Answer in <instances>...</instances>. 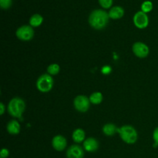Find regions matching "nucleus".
I'll return each instance as SVG.
<instances>
[{"instance_id":"nucleus-24","label":"nucleus","mask_w":158,"mask_h":158,"mask_svg":"<svg viewBox=\"0 0 158 158\" xmlns=\"http://www.w3.org/2000/svg\"><path fill=\"white\" fill-rule=\"evenodd\" d=\"M101 71L103 74L108 75V74H109L112 71V69H111V67L110 66H103V68H102Z\"/></svg>"},{"instance_id":"nucleus-17","label":"nucleus","mask_w":158,"mask_h":158,"mask_svg":"<svg viewBox=\"0 0 158 158\" xmlns=\"http://www.w3.org/2000/svg\"><path fill=\"white\" fill-rule=\"evenodd\" d=\"M90 103L94 105L100 104L102 101H103V94L100 92H95L90 95L89 97Z\"/></svg>"},{"instance_id":"nucleus-1","label":"nucleus","mask_w":158,"mask_h":158,"mask_svg":"<svg viewBox=\"0 0 158 158\" xmlns=\"http://www.w3.org/2000/svg\"><path fill=\"white\" fill-rule=\"evenodd\" d=\"M109 13L103 9H95L89 16V23L94 29L100 30L107 26L109 22Z\"/></svg>"},{"instance_id":"nucleus-20","label":"nucleus","mask_w":158,"mask_h":158,"mask_svg":"<svg viewBox=\"0 0 158 158\" xmlns=\"http://www.w3.org/2000/svg\"><path fill=\"white\" fill-rule=\"evenodd\" d=\"M100 6L104 9H109L113 4V0H99Z\"/></svg>"},{"instance_id":"nucleus-7","label":"nucleus","mask_w":158,"mask_h":158,"mask_svg":"<svg viewBox=\"0 0 158 158\" xmlns=\"http://www.w3.org/2000/svg\"><path fill=\"white\" fill-rule=\"evenodd\" d=\"M134 23L138 29H145L149 24V18L147 13L143 11H139L134 15Z\"/></svg>"},{"instance_id":"nucleus-6","label":"nucleus","mask_w":158,"mask_h":158,"mask_svg":"<svg viewBox=\"0 0 158 158\" xmlns=\"http://www.w3.org/2000/svg\"><path fill=\"white\" fill-rule=\"evenodd\" d=\"M89 98L84 95H79L74 99L73 105L75 109L80 113H85L88 111L90 106Z\"/></svg>"},{"instance_id":"nucleus-10","label":"nucleus","mask_w":158,"mask_h":158,"mask_svg":"<svg viewBox=\"0 0 158 158\" xmlns=\"http://www.w3.org/2000/svg\"><path fill=\"white\" fill-rule=\"evenodd\" d=\"M52 146L57 151H64L67 146L66 139L62 135L55 136L52 140Z\"/></svg>"},{"instance_id":"nucleus-19","label":"nucleus","mask_w":158,"mask_h":158,"mask_svg":"<svg viewBox=\"0 0 158 158\" xmlns=\"http://www.w3.org/2000/svg\"><path fill=\"white\" fill-rule=\"evenodd\" d=\"M153 9V4L151 1H145L143 2V4L141 6V11H143V12L147 13V12H149L152 10Z\"/></svg>"},{"instance_id":"nucleus-14","label":"nucleus","mask_w":158,"mask_h":158,"mask_svg":"<svg viewBox=\"0 0 158 158\" xmlns=\"http://www.w3.org/2000/svg\"><path fill=\"white\" fill-rule=\"evenodd\" d=\"M86 137V134H85V131H83L81 128H77L75 131H73L72 135V138L74 142L77 143H80L82 142H84V140Z\"/></svg>"},{"instance_id":"nucleus-18","label":"nucleus","mask_w":158,"mask_h":158,"mask_svg":"<svg viewBox=\"0 0 158 158\" xmlns=\"http://www.w3.org/2000/svg\"><path fill=\"white\" fill-rule=\"evenodd\" d=\"M60 67L56 63H52L47 67V73L51 76L57 75L60 73Z\"/></svg>"},{"instance_id":"nucleus-5","label":"nucleus","mask_w":158,"mask_h":158,"mask_svg":"<svg viewBox=\"0 0 158 158\" xmlns=\"http://www.w3.org/2000/svg\"><path fill=\"white\" fill-rule=\"evenodd\" d=\"M15 35L17 38L22 41H29L33 38L34 30L31 26L24 25L17 29Z\"/></svg>"},{"instance_id":"nucleus-25","label":"nucleus","mask_w":158,"mask_h":158,"mask_svg":"<svg viewBox=\"0 0 158 158\" xmlns=\"http://www.w3.org/2000/svg\"><path fill=\"white\" fill-rule=\"evenodd\" d=\"M5 110H6V106H5L4 103H0V114L3 115V114L5 113Z\"/></svg>"},{"instance_id":"nucleus-8","label":"nucleus","mask_w":158,"mask_h":158,"mask_svg":"<svg viewBox=\"0 0 158 158\" xmlns=\"http://www.w3.org/2000/svg\"><path fill=\"white\" fill-rule=\"evenodd\" d=\"M133 52L136 56L139 58H145L149 55L150 49L148 45L141 42H137L133 45Z\"/></svg>"},{"instance_id":"nucleus-22","label":"nucleus","mask_w":158,"mask_h":158,"mask_svg":"<svg viewBox=\"0 0 158 158\" xmlns=\"http://www.w3.org/2000/svg\"><path fill=\"white\" fill-rule=\"evenodd\" d=\"M9 155V150L6 148H2L0 152V157L1 158H7Z\"/></svg>"},{"instance_id":"nucleus-15","label":"nucleus","mask_w":158,"mask_h":158,"mask_svg":"<svg viewBox=\"0 0 158 158\" xmlns=\"http://www.w3.org/2000/svg\"><path fill=\"white\" fill-rule=\"evenodd\" d=\"M117 130H118V128L114 123H106L103 127L102 131L105 135L111 137V136H114L116 133H117Z\"/></svg>"},{"instance_id":"nucleus-23","label":"nucleus","mask_w":158,"mask_h":158,"mask_svg":"<svg viewBox=\"0 0 158 158\" xmlns=\"http://www.w3.org/2000/svg\"><path fill=\"white\" fill-rule=\"evenodd\" d=\"M153 139H154V142H155V145L154 147L158 146V127L156 128L153 133Z\"/></svg>"},{"instance_id":"nucleus-16","label":"nucleus","mask_w":158,"mask_h":158,"mask_svg":"<svg viewBox=\"0 0 158 158\" xmlns=\"http://www.w3.org/2000/svg\"><path fill=\"white\" fill-rule=\"evenodd\" d=\"M43 22V17L40 14H34L33 15L31 16L29 19V26L32 27H38L41 26V24Z\"/></svg>"},{"instance_id":"nucleus-13","label":"nucleus","mask_w":158,"mask_h":158,"mask_svg":"<svg viewBox=\"0 0 158 158\" xmlns=\"http://www.w3.org/2000/svg\"><path fill=\"white\" fill-rule=\"evenodd\" d=\"M6 129L9 134L12 135H17L20 132V124L15 120H12L8 123Z\"/></svg>"},{"instance_id":"nucleus-3","label":"nucleus","mask_w":158,"mask_h":158,"mask_svg":"<svg viewBox=\"0 0 158 158\" xmlns=\"http://www.w3.org/2000/svg\"><path fill=\"white\" fill-rule=\"evenodd\" d=\"M117 133H119L122 140L128 144H133L137 142L138 137L137 132L135 128L131 125L122 126L121 127L118 128Z\"/></svg>"},{"instance_id":"nucleus-2","label":"nucleus","mask_w":158,"mask_h":158,"mask_svg":"<svg viewBox=\"0 0 158 158\" xmlns=\"http://www.w3.org/2000/svg\"><path fill=\"white\" fill-rule=\"evenodd\" d=\"M8 112L12 117L19 118L23 116L26 110V103L23 99L15 97L9 101L8 104Z\"/></svg>"},{"instance_id":"nucleus-11","label":"nucleus","mask_w":158,"mask_h":158,"mask_svg":"<svg viewBox=\"0 0 158 158\" xmlns=\"http://www.w3.org/2000/svg\"><path fill=\"white\" fill-rule=\"evenodd\" d=\"M83 148L87 152H95L99 148V143L97 139L89 137L83 142Z\"/></svg>"},{"instance_id":"nucleus-21","label":"nucleus","mask_w":158,"mask_h":158,"mask_svg":"<svg viewBox=\"0 0 158 158\" xmlns=\"http://www.w3.org/2000/svg\"><path fill=\"white\" fill-rule=\"evenodd\" d=\"M12 0H0V6L3 9H7L12 6Z\"/></svg>"},{"instance_id":"nucleus-9","label":"nucleus","mask_w":158,"mask_h":158,"mask_svg":"<svg viewBox=\"0 0 158 158\" xmlns=\"http://www.w3.org/2000/svg\"><path fill=\"white\" fill-rule=\"evenodd\" d=\"M83 157H84V151L79 145H72L66 151L67 158H83Z\"/></svg>"},{"instance_id":"nucleus-4","label":"nucleus","mask_w":158,"mask_h":158,"mask_svg":"<svg viewBox=\"0 0 158 158\" xmlns=\"http://www.w3.org/2000/svg\"><path fill=\"white\" fill-rule=\"evenodd\" d=\"M54 80L52 76L49 73L43 74L38 78L36 81V87L39 91L42 93H48L52 89Z\"/></svg>"},{"instance_id":"nucleus-12","label":"nucleus","mask_w":158,"mask_h":158,"mask_svg":"<svg viewBox=\"0 0 158 158\" xmlns=\"http://www.w3.org/2000/svg\"><path fill=\"white\" fill-rule=\"evenodd\" d=\"M124 15V9L121 6H114L110 9L109 12L110 18L113 19H118L122 18Z\"/></svg>"}]
</instances>
